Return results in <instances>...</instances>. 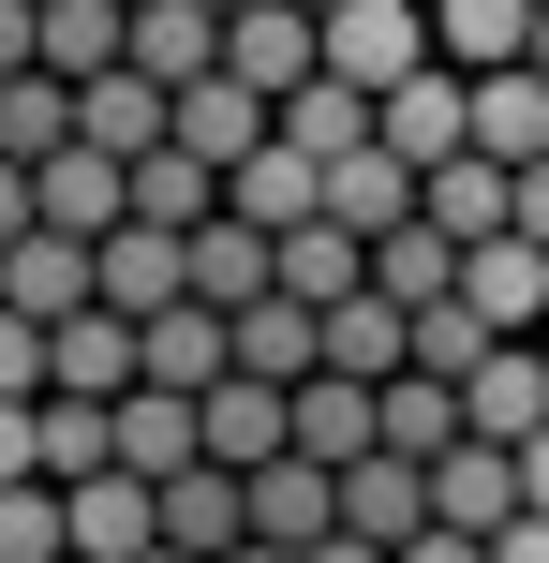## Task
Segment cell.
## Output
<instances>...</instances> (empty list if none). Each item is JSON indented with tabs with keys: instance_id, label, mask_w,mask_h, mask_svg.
<instances>
[{
	"instance_id": "6da1fadb",
	"label": "cell",
	"mask_w": 549,
	"mask_h": 563,
	"mask_svg": "<svg viewBox=\"0 0 549 563\" xmlns=\"http://www.w3.org/2000/svg\"><path fill=\"white\" fill-rule=\"evenodd\" d=\"M431 0H342V15H327V75H342V89H372V104H386V89H402V75H431Z\"/></svg>"
},
{
	"instance_id": "7a4b0ae2",
	"label": "cell",
	"mask_w": 549,
	"mask_h": 563,
	"mask_svg": "<svg viewBox=\"0 0 549 563\" xmlns=\"http://www.w3.org/2000/svg\"><path fill=\"white\" fill-rule=\"evenodd\" d=\"M45 356H59V400H134V386H149V327H134V311H105V297L59 311Z\"/></svg>"
},
{
	"instance_id": "3957f363",
	"label": "cell",
	"mask_w": 549,
	"mask_h": 563,
	"mask_svg": "<svg viewBox=\"0 0 549 563\" xmlns=\"http://www.w3.org/2000/svg\"><path fill=\"white\" fill-rule=\"evenodd\" d=\"M431 519H446V534H505V519H535V489H520V445L461 430V445L431 460Z\"/></svg>"
},
{
	"instance_id": "277c9868",
	"label": "cell",
	"mask_w": 549,
	"mask_h": 563,
	"mask_svg": "<svg viewBox=\"0 0 549 563\" xmlns=\"http://www.w3.org/2000/svg\"><path fill=\"white\" fill-rule=\"evenodd\" d=\"M372 134L402 148L416 178H431V164H461V148H475V75H446V59H431V75H402V89L372 104Z\"/></svg>"
},
{
	"instance_id": "5b68a950",
	"label": "cell",
	"mask_w": 549,
	"mask_h": 563,
	"mask_svg": "<svg viewBox=\"0 0 549 563\" xmlns=\"http://www.w3.org/2000/svg\"><path fill=\"white\" fill-rule=\"evenodd\" d=\"M223 75H253L267 104H283V89H312V75H327V15H297V0H253V15H223Z\"/></svg>"
},
{
	"instance_id": "8992f818",
	"label": "cell",
	"mask_w": 549,
	"mask_h": 563,
	"mask_svg": "<svg viewBox=\"0 0 549 563\" xmlns=\"http://www.w3.org/2000/svg\"><path fill=\"white\" fill-rule=\"evenodd\" d=\"M461 297L491 311L505 341H549V238H520V223L475 238V253H461Z\"/></svg>"
},
{
	"instance_id": "52a82bcc",
	"label": "cell",
	"mask_w": 549,
	"mask_h": 563,
	"mask_svg": "<svg viewBox=\"0 0 549 563\" xmlns=\"http://www.w3.org/2000/svg\"><path fill=\"white\" fill-rule=\"evenodd\" d=\"M283 445H297V386H267V371H223V386H208V460H223V475H267Z\"/></svg>"
},
{
	"instance_id": "ba28073f",
	"label": "cell",
	"mask_w": 549,
	"mask_h": 563,
	"mask_svg": "<svg viewBox=\"0 0 549 563\" xmlns=\"http://www.w3.org/2000/svg\"><path fill=\"white\" fill-rule=\"evenodd\" d=\"M223 208H238V223H267V238H297V223H327V148H297V134H267L253 164L223 178Z\"/></svg>"
},
{
	"instance_id": "9c48e42d",
	"label": "cell",
	"mask_w": 549,
	"mask_h": 563,
	"mask_svg": "<svg viewBox=\"0 0 549 563\" xmlns=\"http://www.w3.org/2000/svg\"><path fill=\"white\" fill-rule=\"evenodd\" d=\"M0 297H15L30 311V327H59V311H89V297H105V238H15V253H0Z\"/></svg>"
},
{
	"instance_id": "30bf717a",
	"label": "cell",
	"mask_w": 549,
	"mask_h": 563,
	"mask_svg": "<svg viewBox=\"0 0 549 563\" xmlns=\"http://www.w3.org/2000/svg\"><path fill=\"white\" fill-rule=\"evenodd\" d=\"M327 223H356V238H402V223H416V164H402L386 134L327 148Z\"/></svg>"
},
{
	"instance_id": "8fae6325",
	"label": "cell",
	"mask_w": 549,
	"mask_h": 563,
	"mask_svg": "<svg viewBox=\"0 0 549 563\" xmlns=\"http://www.w3.org/2000/svg\"><path fill=\"white\" fill-rule=\"evenodd\" d=\"M267 134H283V104H267L253 75H194V89H178V148H208V164H223V178L253 164Z\"/></svg>"
},
{
	"instance_id": "7c38bea8",
	"label": "cell",
	"mask_w": 549,
	"mask_h": 563,
	"mask_svg": "<svg viewBox=\"0 0 549 563\" xmlns=\"http://www.w3.org/2000/svg\"><path fill=\"white\" fill-rule=\"evenodd\" d=\"M342 534H372V549H416V534H431V460L372 445V460L342 475Z\"/></svg>"
},
{
	"instance_id": "4fadbf2b",
	"label": "cell",
	"mask_w": 549,
	"mask_h": 563,
	"mask_svg": "<svg viewBox=\"0 0 549 563\" xmlns=\"http://www.w3.org/2000/svg\"><path fill=\"white\" fill-rule=\"evenodd\" d=\"M75 134H89V148H119V164H149V148L178 134V89L119 59V75H89V89H75Z\"/></svg>"
},
{
	"instance_id": "5bb4252c",
	"label": "cell",
	"mask_w": 549,
	"mask_h": 563,
	"mask_svg": "<svg viewBox=\"0 0 549 563\" xmlns=\"http://www.w3.org/2000/svg\"><path fill=\"white\" fill-rule=\"evenodd\" d=\"M372 445H386V386H356V371H312V386H297V460L356 475Z\"/></svg>"
},
{
	"instance_id": "9a60e30c",
	"label": "cell",
	"mask_w": 549,
	"mask_h": 563,
	"mask_svg": "<svg viewBox=\"0 0 549 563\" xmlns=\"http://www.w3.org/2000/svg\"><path fill=\"white\" fill-rule=\"evenodd\" d=\"M30 178H45V223L59 238H119V223H134V164H119V148H59V164H30Z\"/></svg>"
},
{
	"instance_id": "2e32d148",
	"label": "cell",
	"mask_w": 549,
	"mask_h": 563,
	"mask_svg": "<svg viewBox=\"0 0 549 563\" xmlns=\"http://www.w3.org/2000/svg\"><path fill=\"white\" fill-rule=\"evenodd\" d=\"M75 549L89 563H149L164 549V475H75Z\"/></svg>"
},
{
	"instance_id": "e0dca14e",
	"label": "cell",
	"mask_w": 549,
	"mask_h": 563,
	"mask_svg": "<svg viewBox=\"0 0 549 563\" xmlns=\"http://www.w3.org/2000/svg\"><path fill=\"white\" fill-rule=\"evenodd\" d=\"M535 15H549V0H431V45H446V75H520Z\"/></svg>"
},
{
	"instance_id": "ac0fdd59",
	"label": "cell",
	"mask_w": 549,
	"mask_h": 563,
	"mask_svg": "<svg viewBox=\"0 0 549 563\" xmlns=\"http://www.w3.org/2000/svg\"><path fill=\"white\" fill-rule=\"evenodd\" d=\"M238 371V311H208V297H178V311H149V386H178V400H208Z\"/></svg>"
},
{
	"instance_id": "d6986e66",
	"label": "cell",
	"mask_w": 549,
	"mask_h": 563,
	"mask_svg": "<svg viewBox=\"0 0 549 563\" xmlns=\"http://www.w3.org/2000/svg\"><path fill=\"white\" fill-rule=\"evenodd\" d=\"M416 208H431V223H446V238L475 253V238H505V223H520V164L461 148V164H431V178H416Z\"/></svg>"
},
{
	"instance_id": "ffe728a7",
	"label": "cell",
	"mask_w": 549,
	"mask_h": 563,
	"mask_svg": "<svg viewBox=\"0 0 549 563\" xmlns=\"http://www.w3.org/2000/svg\"><path fill=\"white\" fill-rule=\"evenodd\" d=\"M238 534H253V475H223V460H194V475H164V549L223 563Z\"/></svg>"
},
{
	"instance_id": "44dd1931",
	"label": "cell",
	"mask_w": 549,
	"mask_h": 563,
	"mask_svg": "<svg viewBox=\"0 0 549 563\" xmlns=\"http://www.w3.org/2000/svg\"><path fill=\"white\" fill-rule=\"evenodd\" d=\"M178 297H194V238L119 223V238H105V311H134V327H149V311H178Z\"/></svg>"
},
{
	"instance_id": "7402d4cb",
	"label": "cell",
	"mask_w": 549,
	"mask_h": 563,
	"mask_svg": "<svg viewBox=\"0 0 549 563\" xmlns=\"http://www.w3.org/2000/svg\"><path fill=\"white\" fill-rule=\"evenodd\" d=\"M194 297H208V311L283 297V238H267V223H238V208H223V223H194Z\"/></svg>"
},
{
	"instance_id": "603a6c76",
	"label": "cell",
	"mask_w": 549,
	"mask_h": 563,
	"mask_svg": "<svg viewBox=\"0 0 549 563\" xmlns=\"http://www.w3.org/2000/svg\"><path fill=\"white\" fill-rule=\"evenodd\" d=\"M461 400H475V430H491V445H535V430H549V341H491Z\"/></svg>"
},
{
	"instance_id": "cb8c5ba5",
	"label": "cell",
	"mask_w": 549,
	"mask_h": 563,
	"mask_svg": "<svg viewBox=\"0 0 549 563\" xmlns=\"http://www.w3.org/2000/svg\"><path fill=\"white\" fill-rule=\"evenodd\" d=\"M134 75H164V89L223 75V0H134Z\"/></svg>"
},
{
	"instance_id": "d4e9b609",
	"label": "cell",
	"mask_w": 549,
	"mask_h": 563,
	"mask_svg": "<svg viewBox=\"0 0 549 563\" xmlns=\"http://www.w3.org/2000/svg\"><path fill=\"white\" fill-rule=\"evenodd\" d=\"M194 460H208V400H178V386L119 400V475H194Z\"/></svg>"
},
{
	"instance_id": "484cf974",
	"label": "cell",
	"mask_w": 549,
	"mask_h": 563,
	"mask_svg": "<svg viewBox=\"0 0 549 563\" xmlns=\"http://www.w3.org/2000/svg\"><path fill=\"white\" fill-rule=\"evenodd\" d=\"M134 223H164V238H194V223H223V164H208V148H149L134 164Z\"/></svg>"
},
{
	"instance_id": "4316f807",
	"label": "cell",
	"mask_w": 549,
	"mask_h": 563,
	"mask_svg": "<svg viewBox=\"0 0 549 563\" xmlns=\"http://www.w3.org/2000/svg\"><path fill=\"white\" fill-rule=\"evenodd\" d=\"M253 534H283V549H312V534H342V475H327V460H267L253 475Z\"/></svg>"
},
{
	"instance_id": "83f0119b",
	"label": "cell",
	"mask_w": 549,
	"mask_h": 563,
	"mask_svg": "<svg viewBox=\"0 0 549 563\" xmlns=\"http://www.w3.org/2000/svg\"><path fill=\"white\" fill-rule=\"evenodd\" d=\"M134 59V0H45V75H119Z\"/></svg>"
},
{
	"instance_id": "f1b7e54d",
	"label": "cell",
	"mask_w": 549,
	"mask_h": 563,
	"mask_svg": "<svg viewBox=\"0 0 549 563\" xmlns=\"http://www.w3.org/2000/svg\"><path fill=\"white\" fill-rule=\"evenodd\" d=\"M327 371H356V386L416 371V311L402 297H342V311H327Z\"/></svg>"
},
{
	"instance_id": "f546056e",
	"label": "cell",
	"mask_w": 549,
	"mask_h": 563,
	"mask_svg": "<svg viewBox=\"0 0 549 563\" xmlns=\"http://www.w3.org/2000/svg\"><path fill=\"white\" fill-rule=\"evenodd\" d=\"M372 297H402V311H431V297H461V238L416 208L402 238H372Z\"/></svg>"
},
{
	"instance_id": "4dcf8cb0",
	"label": "cell",
	"mask_w": 549,
	"mask_h": 563,
	"mask_svg": "<svg viewBox=\"0 0 549 563\" xmlns=\"http://www.w3.org/2000/svg\"><path fill=\"white\" fill-rule=\"evenodd\" d=\"M283 297H312V311L372 297V238H356V223H297L283 238Z\"/></svg>"
},
{
	"instance_id": "1f68e13d",
	"label": "cell",
	"mask_w": 549,
	"mask_h": 563,
	"mask_svg": "<svg viewBox=\"0 0 549 563\" xmlns=\"http://www.w3.org/2000/svg\"><path fill=\"white\" fill-rule=\"evenodd\" d=\"M475 148L491 164H549V75L520 59V75H475Z\"/></svg>"
},
{
	"instance_id": "d6a6232c",
	"label": "cell",
	"mask_w": 549,
	"mask_h": 563,
	"mask_svg": "<svg viewBox=\"0 0 549 563\" xmlns=\"http://www.w3.org/2000/svg\"><path fill=\"white\" fill-rule=\"evenodd\" d=\"M461 430H475V400L446 386V371H386V445L402 460H446Z\"/></svg>"
},
{
	"instance_id": "836d02e7",
	"label": "cell",
	"mask_w": 549,
	"mask_h": 563,
	"mask_svg": "<svg viewBox=\"0 0 549 563\" xmlns=\"http://www.w3.org/2000/svg\"><path fill=\"white\" fill-rule=\"evenodd\" d=\"M75 148V75H15L0 89V164H59Z\"/></svg>"
},
{
	"instance_id": "e575fe53",
	"label": "cell",
	"mask_w": 549,
	"mask_h": 563,
	"mask_svg": "<svg viewBox=\"0 0 549 563\" xmlns=\"http://www.w3.org/2000/svg\"><path fill=\"white\" fill-rule=\"evenodd\" d=\"M45 475L75 489V475H119V400H59L45 386Z\"/></svg>"
},
{
	"instance_id": "d590c367",
	"label": "cell",
	"mask_w": 549,
	"mask_h": 563,
	"mask_svg": "<svg viewBox=\"0 0 549 563\" xmlns=\"http://www.w3.org/2000/svg\"><path fill=\"white\" fill-rule=\"evenodd\" d=\"M59 549H75V489L15 475V489H0V563H59Z\"/></svg>"
},
{
	"instance_id": "8d00e7d4",
	"label": "cell",
	"mask_w": 549,
	"mask_h": 563,
	"mask_svg": "<svg viewBox=\"0 0 549 563\" xmlns=\"http://www.w3.org/2000/svg\"><path fill=\"white\" fill-rule=\"evenodd\" d=\"M491 311H475V297H431V311H416V371H446V386H475V356H491Z\"/></svg>"
},
{
	"instance_id": "74e56055",
	"label": "cell",
	"mask_w": 549,
	"mask_h": 563,
	"mask_svg": "<svg viewBox=\"0 0 549 563\" xmlns=\"http://www.w3.org/2000/svg\"><path fill=\"white\" fill-rule=\"evenodd\" d=\"M283 134H297V148H356V134H372V89H342V75L283 89Z\"/></svg>"
},
{
	"instance_id": "f35d334b",
	"label": "cell",
	"mask_w": 549,
	"mask_h": 563,
	"mask_svg": "<svg viewBox=\"0 0 549 563\" xmlns=\"http://www.w3.org/2000/svg\"><path fill=\"white\" fill-rule=\"evenodd\" d=\"M59 386V356H45V327H30L15 297H0V400H45Z\"/></svg>"
},
{
	"instance_id": "ab89813d",
	"label": "cell",
	"mask_w": 549,
	"mask_h": 563,
	"mask_svg": "<svg viewBox=\"0 0 549 563\" xmlns=\"http://www.w3.org/2000/svg\"><path fill=\"white\" fill-rule=\"evenodd\" d=\"M45 475V400H0V489Z\"/></svg>"
},
{
	"instance_id": "60d3db41",
	"label": "cell",
	"mask_w": 549,
	"mask_h": 563,
	"mask_svg": "<svg viewBox=\"0 0 549 563\" xmlns=\"http://www.w3.org/2000/svg\"><path fill=\"white\" fill-rule=\"evenodd\" d=\"M45 75V0H0V89Z\"/></svg>"
},
{
	"instance_id": "b9f144b4",
	"label": "cell",
	"mask_w": 549,
	"mask_h": 563,
	"mask_svg": "<svg viewBox=\"0 0 549 563\" xmlns=\"http://www.w3.org/2000/svg\"><path fill=\"white\" fill-rule=\"evenodd\" d=\"M15 238H45V178H30V164H0V253H15Z\"/></svg>"
},
{
	"instance_id": "7bdbcfd3",
	"label": "cell",
	"mask_w": 549,
	"mask_h": 563,
	"mask_svg": "<svg viewBox=\"0 0 549 563\" xmlns=\"http://www.w3.org/2000/svg\"><path fill=\"white\" fill-rule=\"evenodd\" d=\"M402 563H491V534H446V519H431V534H416Z\"/></svg>"
},
{
	"instance_id": "ee69618b",
	"label": "cell",
	"mask_w": 549,
	"mask_h": 563,
	"mask_svg": "<svg viewBox=\"0 0 549 563\" xmlns=\"http://www.w3.org/2000/svg\"><path fill=\"white\" fill-rule=\"evenodd\" d=\"M491 563H549V519H505V534H491Z\"/></svg>"
},
{
	"instance_id": "f6af8a7d",
	"label": "cell",
	"mask_w": 549,
	"mask_h": 563,
	"mask_svg": "<svg viewBox=\"0 0 549 563\" xmlns=\"http://www.w3.org/2000/svg\"><path fill=\"white\" fill-rule=\"evenodd\" d=\"M297 563H402V549H372V534H312Z\"/></svg>"
},
{
	"instance_id": "bcb514c9",
	"label": "cell",
	"mask_w": 549,
	"mask_h": 563,
	"mask_svg": "<svg viewBox=\"0 0 549 563\" xmlns=\"http://www.w3.org/2000/svg\"><path fill=\"white\" fill-rule=\"evenodd\" d=\"M520 238H549V164H520Z\"/></svg>"
},
{
	"instance_id": "7dc6e473",
	"label": "cell",
	"mask_w": 549,
	"mask_h": 563,
	"mask_svg": "<svg viewBox=\"0 0 549 563\" xmlns=\"http://www.w3.org/2000/svg\"><path fill=\"white\" fill-rule=\"evenodd\" d=\"M520 489H535V519H549V430H535V445H520Z\"/></svg>"
},
{
	"instance_id": "c3c4849f",
	"label": "cell",
	"mask_w": 549,
	"mask_h": 563,
	"mask_svg": "<svg viewBox=\"0 0 549 563\" xmlns=\"http://www.w3.org/2000/svg\"><path fill=\"white\" fill-rule=\"evenodd\" d=\"M223 563H297V549H283V534H238V549H223Z\"/></svg>"
},
{
	"instance_id": "681fc988",
	"label": "cell",
	"mask_w": 549,
	"mask_h": 563,
	"mask_svg": "<svg viewBox=\"0 0 549 563\" xmlns=\"http://www.w3.org/2000/svg\"><path fill=\"white\" fill-rule=\"evenodd\" d=\"M535 75H549V15H535Z\"/></svg>"
},
{
	"instance_id": "f907efd6",
	"label": "cell",
	"mask_w": 549,
	"mask_h": 563,
	"mask_svg": "<svg viewBox=\"0 0 549 563\" xmlns=\"http://www.w3.org/2000/svg\"><path fill=\"white\" fill-rule=\"evenodd\" d=\"M297 15H342V0H297Z\"/></svg>"
},
{
	"instance_id": "816d5d0a",
	"label": "cell",
	"mask_w": 549,
	"mask_h": 563,
	"mask_svg": "<svg viewBox=\"0 0 549 563\" xmlns=\"http://www.w3.org/2000/svg\"><path fill=\"white\" fill-rule=\"evenodd\" d=\"M149 563H194V549H149Z\"/></svg>"
},
{
	"instance_id": "f5cc1de1",
	"label": "cell",
	"mask_w": 549,
	"mask_h": 563,
	"mask_svg": "<svg viewBox=\"0 0 549 563\" xmlns=\"http://www.w3.org/2000/svg\"><path fill=\"white\" fill-rule=\"evenodd\" d=\"M223 15H253V0H223Z\"/></svg>"
},
{
	"instance_id": "db71d44e",
	"label": "cell",
	"mask_w": 549,
	"mask_h": 563,
	"mask_svg": "<svg viewBox=\"0 0 549 563\" xmlns=\"http://www.w3.org/2000/svg\"><path fill=\"white\" fill-rule=\"evenodd\" d=\"M59 563H89V549H59Z\"/></svg>"
}]
</instances>
